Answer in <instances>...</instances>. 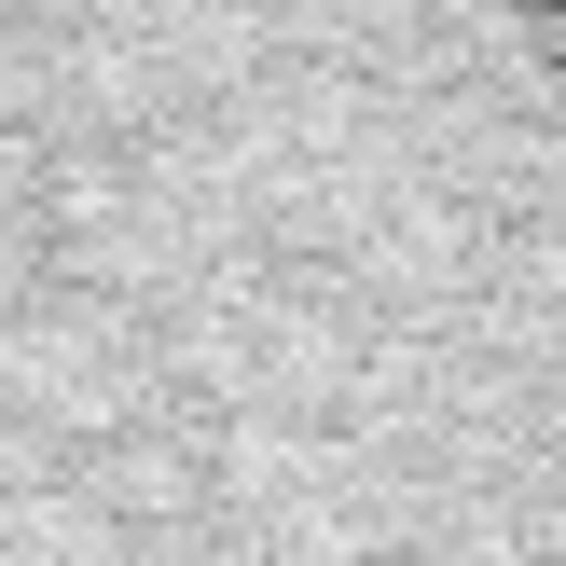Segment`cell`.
<instances>
[{
    "label": "cell",
    "instance_id": "6da1fadb",
    "mask_svg": "<svg viewBox=\"0 0 566 566\" xmlns=\"http://www.w3.org/2000/svg\"><path fill=\"white\" fill-rule=\"evenodd\" d=\"M0 566H566V0H0Z\"/></svg>",
    "mask_w": 566,
    "mask_h": 566
}]
</instances>
